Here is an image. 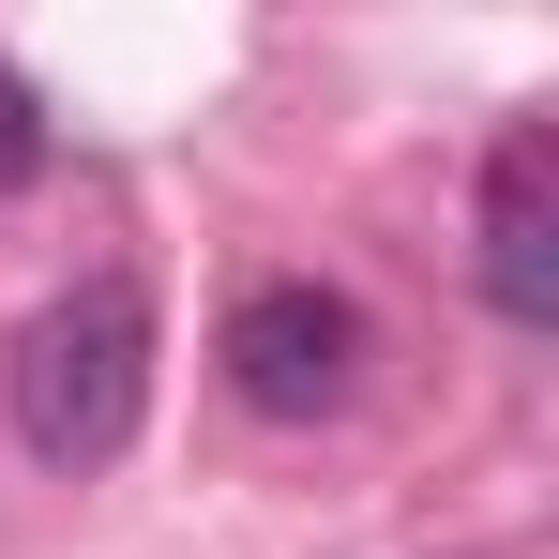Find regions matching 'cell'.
<instances>
[{"instance_id": "1", "label": "cell", "mask_w": 559, "mask_h": 559, "mask_svg": "<svg viewBox=\"0 0 559 559\" xmlns=\"http://www.w3.org/2000/svg\"><path fill=\"white\" fill-rule=\"evenodd\" d=\"M0 393H15V439H31L46 468H106L121 439H136V408H152V302H136L121 273L61 287V302L15 333Z\"/></svg>"}, {"instance_id": "4", "label": "cell", "mask_w": 559, "mask_h": 559, "mask_svg": "<svg viewBox=\"0 0 559 559\" xmlns=\"http://www.w3.org/2000/svg\"><path fill=\"white\" fill-rule=\"evenodd\" d=\"M46 167V106H31V76H0V197Z\"/></svg>"}, {"instance_id": "2", "label": "cell", "mask_w": 559, "mask_h": 559, "mask_svg": "<svg viewBox=\"0 0 559 559\" xmlns=\"http://www.w3.org/2000/svg\"><path fill=\"white\" fill-rule=\"evenodd\" d=\"M212 364H227V393H242L258 424H333V408L364 393L378 333H364V302H348V287H318V273H273V287H242V302H227Z\"/></svg>"}, {"instance_id": "3", "label": "cell", "mask_w": 559, "mask_h": 559, "mask_svg": "<svg viewBox=\"0 0 559 559\" xmlns=\"http://www.w3.org/2000/svg\"><path fill=\"white\" fill-rule=\"evenodd\" d=\"M484 302L514 333L559 318V152H545V121H499V152H484Z\"/></svg>"}]
</instances>
